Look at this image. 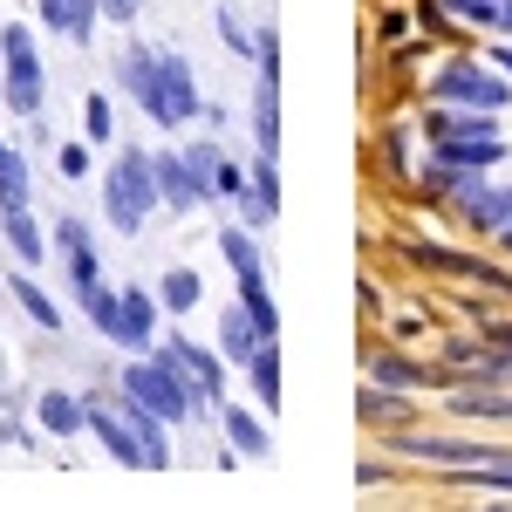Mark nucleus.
Segmentation results:
<instances>
[{
  "instance_id": "nucleus-1",
  "label": "nucleus",
  "mask_w": 512,
  "mask_h": 512,
  "mask_svg": "<svg viewBox=\"0 0 512 512\" xmlns=\"http://www.w3.org/2000/svg\"><path fill=\"white\" fill-rule=\"evenodd\" d=\"M123 89L144 103V117L178 130V123L198 117V82H192V62L185 55H151V48H130L123 55Z\"/></svg>"
},
{
  "instance_id": "nucleus-2",
  "label": "nucleus",
  "mask_w": 512,
  "mask_h": 512,
  "mask_svg": "<svg viewBox=\"0 0 512 512\" xmlns=\"http://www.w3.org/2000/svg\"><path fill=\"white\" fill-rule=\"evenodd\" d=\"M89 424H96V437L117 451L130 472H158V465H171V444H164V417L151 410V403H137V396H89Z\"/></svg>"
},
{
  "instance_id": "nucleus-3",
  "label": "nucleus",
  "mask_w": 512,
  "mask_h": 512,
  "mask_svg": "<svg viewBox=\"0 0 512 512\" xmlns=\"http://www.w3.org/2000/svg\"><path fill=\"white\" fill-rule=\"evenodd\" d=\"M103 205H110V226L117 233H144V219H151V205H158V171L144 151H123L117 171L103 178Z\"/></svg>"
},
{
  "instance_id": "nucleus-4",
  "label": "nucleus",
  "mask_w": 512,
  "mask_h": 512,
  "mask_svg": "<svg viewBox=\"0 0 512 512\" xmlns=\"http://www.w3.org/2000/svg\"><path fill=\"white\" fill-rule=\"evenodd\" d=\"M123 390L137 396V403H151L164 424H185V417H198V410H205V403H198V390L178 376V369H171V362H164V355L130 362V369H123Z\"/></svg>"
},
{
  "instance_id": "nucleus-5",
  "label": "nucleus",
  "mask_w": 512,
  "mask_h": 512,
  "mask_svg": "<svg viewBox=\"0 0 512 512\" xmlns=\"http://www.w3.org/2000/svg\"><path fill=\"white\" fill-rule=\"evenodd\" d=\"M437 96L444 103H472V110H499L506 103V82L492 76V69H478V62H451V69H437Z\"/></svg>"
},
{
  "instance_id": "nucleus-6",
  "label": "nucleus",
  "mask_w": 512,
  "mask_h": 512,
  "mask_svg": "<svg viewBox=\"0 0 512 512\" xmlns=\"http://www.w3.org/2000/svg\"><path fill=\"white\" fill-rule=\"evenodd\" d=\"M158 355L198 390V403H212V396L226 390V369H219V355H205L198 342H185V335H164V349H158Z\"/></svg>"
},
{
  "instance_id": "nucleus-7",
  "label": "nucleus",
  "mask_w": 512,
  "mask_h": 512,
  "mask_svg": "<svg viewBox=\"0 0 512 512\" xmlns=\"http://www.w3.org/2000/svg\"><path fill=\"white\" fill-rule=\"evenodd\" d=\"M499 130H458V137H437V171H485L499 164Z\"/></svg>"
},
{
  "instance_id": "nucleus-8",
  "label": "nucleus",
  "mask_w": 512,
  "mask_h": 512,
  "mask_svg": "<svg viewBox=\"0 0 512 512\" xmlns=\"http://www.w3.org/2000/svg\"><path fill=\"white\" fill-rule=\"evenodd\" d=\"M151 328H158V301L144 287H123L117 294V349H151Z\"/></svg>"
},
{
  "instance_id": "nucleus-9",
  "label": "nucleus",
  "mask_w": 512,
  "mask_h": 512,
  "mask_svg": "<svg viewBox=\"0 0 512 512\" xmlns=\"http://www.w3.org/2000/svg\"><path fill=\"white\" fill-rule=\"evenodd\" d=\"M55 239H62V253H69V274H76V294H89V287H103V267H96V253H89V226H82V219H62V226H55Z\"/></svg>"
},
{
  "instance_id": "nucleus-10",
  "label": "nucleus",
  "mask_w": 512,
  "mask_h": 512,
  "mask_svg": "<svg viewBox=\"0 0 512 512\" xmlns=\"http://www.w3.org/2000/svg\"><path fill=\"white\" fill-rule=\"evenodd\" d=\"M219 349L233 355V362H253V355L267 349V335H260V321H253V308L239 301V308H226V321H219Z\"/></svg>"
},
{
  "instance_id": "nucleus-11",
  "label": "nucleus",
  "mask_w": 512,
  "mask_h": 512,
  "mask_svg": "<svg viewBox=\"0 0 512 512\" xmlns=\"http://www.w3.org/2000/svg\"><path fill=\"white\" fill-rule=\"evenodd\" d=\"M96 0H41V21L55 28V35H69V41H89L96 35Z\"/></svg>"
},
{
  "instance_id": "nucleus-12",
  "label": "nucleus",
  "mask_w": 512,
  "mask_h": 512,
  "mask_svg": "<svg viewBox=\"0 0 512 512\" xmlns=\"http://www.w3.org/2000/svg\"><path fill=\"white\" fill-rule=\"evenodd\" d=\"M35 417H41L55 437H76L82 424H89V403H76L69 390H41V396H35Z\"/></svg>"
},
{
  "instance_id": "nucleus-13",
  "label": "nucleus",
  "mask_w": 512,
  "mask_h": 512,
  "mask_svg": "<svg viewBox=\"0 0 512 512\" xmlns=\"http://www.w3.org/2000/svg\"><path fill=\"white\" fill-rule=\"evenodd\" d=\"M151 171H158V198H164V205H178V212H185V205H198V192H205V185L192 178V164H185V158H151Z\"/></svg>"
},
{
  "instance_id": "nucleus-14",
  "label": "nucleus",
  "mask_w": 512,
  "mask_h": 512,
  "mask_svg": "<svg viewBox=\"0 0 512 512\" xmlns=\"http://www.w3.org/2000/svg\"><path fill=\"white\" fill-rule=\"evenodd\" d=\"M465 212H472L478 233H512V185H499V192H492V185H478Z\"/></svg>"
},
{
  "instance_id": "nucleus-15",
  "label": "nucleus",
  "mask_w": 512,
  "mask_h": 512,
  "mask_svg": "<svg viewBox=\"0 0 512 512\" xmlns=\"http://www.w3.org/2000/svg\"><path fill=\"white\" fill-rule=\"evenodd\" d=\"M253 137H260V158L280 151V96H274L267 76H260V89H253Z\"/></svg>"
},
{
  "instance_id": "nucleus-16",
  "label": "nucleus",
  "mask_w": 512,
  "mask_h": 512,
  "mask_svg": "<svg viewBox=\"0 0 512 512\" xmlns=\"http://www.w3.org/2000/svg\"><path fill=\"white\" fill-rule=\"evenodd\" d=\"M0 55H7V82H41V55L28 28H7L0 35Z\"/></svg>"
},
{
  "instance_id": "nucleus-17",
  "label": "nucleus",
  "mask_w": 512,
  "mask_h": 512,
  "mask_svg": "<svg viewBox=\"0 0 512 512\" xmlns=\"http://www.w3.org/2000/svg\"><path fill=\"white\" fill-rule=\"evenodd\" d=\"M0 233H7L14 253H21V267H41V226H35L28 205H7V226H0Z\"/></svg>"
},
{
  "instance_id": "nucleus-18",
  "label": "nucleus",
  "mask_w": 512,
  "mask_h": 512,
  "mask_svg": "<svg viewBox=\"0 0 512 512\" xmlns=\"http://www.w3.org/2000/svg\"><path fill=\"white\" fill-rule=\"evenodd\" d=\"M219 253L233 260L239 287H267V267H260V253H253V239H246V233H219Z\"/></svg>"
},
{
  "instance_id": "nucleus-19",
  "label": "nucleus",
  "mask_w": 512,
  "mask_h": 512,
  "mask_svg": "<svg viewBox=\"0 0 512 512\" xmlns=\"http://www.w3.org/2000/svg\"><path fill=\"white\" fill-rule=\"evenodd\" d=\"M0 205H28V164L7 137H0Z\"/></svg>"
},
{
  "instance_id": "nucleus-20",
  "label": "nucleus",
  "mask_w": 512,
  "mask_h": 512,
  "mask_svg": "<svg viewBox=\"0 0 512 512\" xmlns=\"http://www.w3.org/2000/svg\"><path fill=\"white\" fill-rule=\"evenodd\" d=\"M7 287H14V301H21V308H28V315H35L41 328H62V308H55V301H48V294H41V280H35V274L7 280Z\"/></svg>"
},
{
  "instance_id": "nucleus-21",
  "label": "nucleus",
  "mask_w": 512,
  "mask_h": 512,
  "mask_svg": "<svg viewBox=\"0 0 512 512\" xmlns=\"http://www.w3.org/2000/svg\"><path fill=\"white\" fill-rule=\"evenodd\" d=\"M198 287H205V280H198L192 267L164 274V287H158V308H171V315H185V308H198Z\"/></svg>"
},
{
  "instance_id": "nucleus-22",
  "label": "nucleus",
  "mask_w": 512,
  "mask_h": 512,
  "mask_svg": "<svg viewBox=\"0 0 512 512\" xmlns=\"http://www.w3.org/2000/svg\"><path fill=\"white\" fill-rule=\"evenodd\" d=\"M246 369H253V396H260V403L274 410V403H280V349L267 342V349H260L253 362H246Z\"/></svg>"
},
{
  "instance_id": "nucleus-23",
  "label": "nucleus",
  "mask_w": 512,
  "mask_h": 512,
  "mask_svg": "<svg viewBox=\"0 0 512 512\" xmlns=\"http://www.w3.org/2000/svg\"><path fill=\"white\" fill-rule=\"evenodd\" d=\"M226 437H233L246 458H260V451H267V424H260V417H246V410H226Z\"/></svg>"
},
{
  "instance_id": "nucleus-24",
  "label": "nucleus",
  "mask_w": 512,
  "mask_h": 512,
  "mask_svg": "<svg viewBox=\"0 0 512 512\" xmlns=\"http://www.w3.org/2000/svg\"><path fill=\"white\" fill-rule=\"evenodd\" d=\"M451 403H458V417H512V396H499V390H465Z\"/></svg>"
},
{
  "instance_id": "nucleus-25",
  "label": "nucleus",
  "mask_w": 512,
  "mask_h": 512,
  "mask_svg": "<svg viewBox=\"0 0 512 512\" xmlns=\"http://www.w3.org/2000/svg\"><path fill=\"white\" fill-rule=\"evenodd\" d=\"M82 130H89V144H103V137L117 130V123H110V103H103V96H89V103H82Z\"/></svg>"
},
{
  "instance_id": "nucleus-26",
  "label": "nucleus",
  "mask_w": 512,
  "mask_h": 512,
  "mask_svg": "<svg viewBox=\"0 0 512 512\" xmlns=\"http://www.w3.org/2000/svg\"><path fill=\"white\" fill-rule=\"evenodd\" d=\"M185 164H192V178H198V185H212V171H219L226 158H219V144H192V151H185Z\"/></svg>"
},
{
  "instance_id": "nucleus-27",
  "label": "nucleus",
  "mask_w": 512,
  "mask_h": 512,
  "mask_svg": "<svg viewBox=\"0 0 512 512\" xmlns=\"http://www.w3.org/2000/svg\"><path fill=\"white\" fill-rule=\"evenodd\" d=\"M260 185H253V198L267 205V212H280V171H274V158H260V171H253Z\"/></svg>"
},
{
  "instance_id": "nucleus-28",
  "label": "nucleus",
  "mask_w": 512,
  "mask_h": 512,
  "mask_svg": "<svg viewBox=\"0 0 512 512\" xmlns=\"http://www.w3.org/2000/svg\"><path fill=\"white\" fill-rule=\"evenodd\" d=\"M465 478L492 485V492H512V451H506V458H492V465H478V472H465Z\"/></svg>"
},
{
  "instance_id": "nucleus-29",
  "label": "nucleus",
  "mask_w": 512,
  "mask_h": 512,
  "mask_svg": "<svg viewBox=\"0 0 512 512\" xmlns=\"http://www.w3.org/2000/svg\"><path fill=\"white\" fill-rule=\"evenodd\" d=\"M253 55H260V76H267V82H280V35H274V28L260 35V48H253Z\"/></svg>"
},
{
  "instance_id": "nucleus-30",
  "label": "nucleus",
  "mask_w": 512,
  "mask_h": 512,
  "mask_svg": "<svg viewBox=\"0 0 512 512\" xmlns=\"http://www.w3.org/2000/svg\"><path fill=\"white\" fill-rule=\"evenodd\" d=\"M451 14H465V21H499V0H444Z\"/></svg>"
},
{
  "instance_id": "nucleus-31",
  "label": "nucleus",
  "mask_w": 512,
  "mask_h": 512,
  "mask_svg": "<svg viewBox=\"0 0 512 512\" xmlns=\"http://www.w3.org/2000/svg\"><path fill=\"white\" fill-rule=\"evenodd\" d=\"M96 7H103V14H110V21H123V28H130V21H137V14H144V0H96Z\"/></svg>"
},
{
  "instance_id": "nucleus-32",
  "label": "nucleus",
  "mask_w": 512,
  "mask_h": 512,
  "mask_svg": "<svg viewBox=\"0 0 512 512\" xmlns=\"http://www.w3.org/2000/svg\"><path fill=\"white\" fill-rule=\"evenodd\" d=\"M362 417H396V396H383V390H362Z\"/></svg>"
},
{
  "instance_id": "nucleus-33",
  "label": "nucleus",
  "mask_w": 512,
  "mask_h": 512,
  "mask_svg": "<svg viewBox=\"0 0 512 512\" xmlns=\"http://www.w3.org/2000/svg\"><path fill=\"white\" fill-rule=\"evenodd\" d=\"M219 35H226V41H233V48H253V41H246V28H239V21H233V14H219Z\"/></svg>"
},
{
  "instance_id": "nucleus-34",
  "label": "nucleus",
  "mask_w": 512,
  "mask_h": 512,
  "mask_svg": "<svg viewBox=\"0 0 512 512\" xmlns=\"http://www.w3.org/2000/svg\"><path fill=\"white\" fill-rule=\"evenodd\" d=\"M62 171H69V178H82V171H89V151H76V144H69V151H62Z\"/></svg>"
},
{
  "instance_id": "nucleus-35",
  "label": "nucleus",
  "mask_w": 512,
  "mask_h": 512,
  "mask_svg": "<svg viewBox=\"0 0 512 512\" xmlns=\"http://www.w3.org/2000/svg\"><path fill=\"white\" fill-rule=\"evenodd\" d=\"M499 28H512V0H499Z\"/></svg>"
},
{
  "instance_id": "nucleus-36",
  "label": "nucleus",
  "mask_w": 512,
  "mask_h": 512,
  "mask_svg": "<svg viewBox=\"0 0 512 512\" xmlns=\"http://www.w3.org/2000/svg\"><path fill=\"white\" fill-rule=\"evenodd\" d=\"M499 69H512V48H506V55H499Z\"/></svg>"
},
{
  "instance_id": "nucleus-37",
  "label": "nucleus",
  "mask_w": 512,
  "mask_h": 512,
  "mask_svg": "<svg viewBox=\"0 0 512 512\" xmlns=\"http://www.w3.org/2000/svg\"><path fill=\"white\" fill-rule=\"evenodd\" d=\"M499 239H506V246H512V233H499Z\"/></svg>"
}]
</instances>
